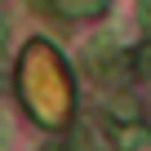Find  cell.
<instances>
[{"mask_svg": "<svg viewBox=\"0 0 151 151\" xmlns=\"http://www.w3.org/2000/svg\"><path fill=\"white\" fill-rule=\"evenodd\" d=\"M49 5L62 18H102L107 14V0H49Z\"/></svg>", "mask_w": 151, "mask_h": 151, "instance_id": "6da1fadb", "label": "cell"}, {"mask_svg": "<svg viewBox=\"0 0 151 151\" xmlns=\"http://www.w3.org/2000/svg\"><path fill=\"white\" fill-rule=\"evenodd\" d=\"M116 142L120 147H151V133H147V124H120Z\"/></svg>", "mask_w": 151, "mask_h": 151, "instance_id": "7a4b0ae2", "label": "cell"}, {"mask_svg": "<svg viewBox=\"0 0 151 151\" xmlns=\"http://www.w3.org/2000/svg\"><path fill=\"white\" fill-rule=\"evenodd\" d=\"M0 49H5V27H0Z\"/></svg>", "mask_w": 151, "mask_h": 151, "instance_id": "3957f363", "label": "cell"}]
</instances>
